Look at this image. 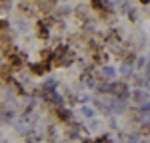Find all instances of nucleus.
<instances>
[{"label":"nucleus","instance_id":"f03ea898","mask_svg":"<svg viewBox=\"0 0 150 143\" xmlns=\"http://www.w3.org/2000/svg\"><path fill=\"white\" fill-rule=\"evenodd\" d=\"M104 75H106L108 79H114V77H116V71L112 69V67H104Z\"/></svg>","mask_w":150,"mask_h":143},{"label":"nucleus","instance_id":"f257e3e1","mask_svg":"<svg viewBox=\"0 0 150 143\" xmlns=\"http://www.w3.org/2000/svg\"><path fill=\"white\" fill-rule=\"evenodd\" d=\"M132 97H134V101L140 103V105H146V101H148V95H146L142 89H136V91L132 93Z\"/></svg>","mask_w":150,"mask_h":143},{"label":"nucleus","instance_id":"20e7f679","mask_svg":"<svg viewBox=\"0 0 150 143\" xmlns=\"http://www.w3.org/2000/svg\"><path fill=\"white\" fill-rule=\"evenodd\" d=\"M146 81L150 83V65H146Z\"/></svg>","mask_w":150,"mask_h":143},{"label":"nucleus","instance_id":"7ed1b4c3","mask_svg":"<svg viewBox=\"0 0 150 143\" xmlns=\"http://www.w3.org/2000/svg\"><path fill=\"white\" fill-rule=\"evenodd\" d=\"M84 115H86V117H92V115H94V109H88V107H86V109H84Z\"/></svg>","mask_w":150,"mask_h":143},{"label":"nucleus","instance_id":"39448f33","mask_svg":"<svg viewBox=\"0 0 150 143\" xmlns=\"http://www.w3.org/2000/svg\"><path fill=\"white\" fill-rule=\"evenodd\" d=\"M140 4H150V0H140Z\"/></svg>","mask_w":150,"mask_h":143}]
</instances>
